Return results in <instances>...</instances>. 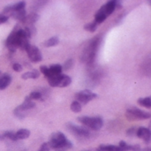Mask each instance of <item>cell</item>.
Listing matches in <instances>:
<instances>
[{
  "label": "cell",
  "instance_id": "3957f363",
  "mask_svg": "<svg viewBox=\"0 0 151 151\" xmlns=\"http://www.w3.org/2000/svg\"><path fill=\"white\" fill-rule=\"evenodd\" d=\"M77 120L84 125L86 127H88L94 131H98L100 130L103 126H104V119L102 117H88V116H82L79 117Z\"/></svg>",
  "mask_w": 151,
  "mask_h": 151
},
{
  "label": "cell",
  "instance_id": "9a60e30c",
  "mask_svg": "<svg viewBox=\"0 0 151 151\" xmlns=\"http://www.w3.org/2000/svg\"><path fill=\"white\" fill-rule=\"evenodd\" d=\"M13 114H14V116L17 117L18 119H22L26 118V116L27 115V111L22 109V108L19 105L18 107H16V108L13 110Z\"/></svg>",
  "mask_w": 151,
  "mask_h": 151
},
{
  "label": "cell",
  "instance_id": "ffe728a7",
  "mask_svg": "<svg viewBox=\"0 0 151 151\" xmlns=\"http://www.w3.org/2000/svg\"><path fill=\"white\" fill-rule=\"evenodd\" d=\"M61 76H62V73L61 74H58V75H52V76L49 77L47 80L49 81L50 86H51V87H58Z\"/></svg>",
  "mask_w": 151,
  "mask_h": 151
},
{
  "label": "cell",
  "instance_id": "4fadbf2b",
  "mask_svg": "<svg viewBox=\"0 0 151 151\" xmlns=\"http://www.w3.org/2000/svg\"><path fill=\"white\" fill-rule=\"evenodd\" d=\"M22 109L26 110V111H29L31 109H33L35 106V104L29 98V96H27L24 100V102L19 105Z\"/></svg>",
  "mask_w": 151,
  "mask_h": 151
},
{
  "label": "cell",
  "instance_id": "5bb4252c",
  "mask_svg": "<svg viewBox=\"0 0 151 151\" xmlns=\"http://www.w3.org/2000/svg\"><path fill=\"white\" fill-rule=\"evenodd\" d=\"M96 151H122V150L119 146L115 145H100Z\"/></svg>",
  "mask_w": 151,
  "mask_h": 151
},
{
  "label": "cell",
  "instance_id": "83f0119b",
  "mask_svg": "<svg viewBox=\"0 0 151 151\" xmlns=\"http://www.w3.org/2000/svg\"><path fill=\"white\" fill-rule=\"evenodd\" d=\"M42 95L39 91H33L29 95V98L31 100H41Z\"/></svg>",
  "mask_w": 151,
  "mask_h": 151
},
{
  "label": "cell",
  "instance_id": "4316f807",
  "mask_svg": "<svg viewBox=\"0 0 151 151\" xmlns=\"http://www.w3.org/2000/svg\"><path fill=\"white\" fill-rule=\"evenodd\" d=\"M40 71H41V73L48 79L49 77H50L51 75H50V70H49V67L48 66H46V65H41L40 66Z\"/></svg>",
  "mask_w": 151,
  "mask_h": 151
},
{
  "label": "cell",
  "instance_id": "d6986e66",
  "mask_svg": "<svg viewBox=\"0 0 151 151\" xmlns=\"http://www.w3.org/2000/svg\"><path fill=\"white\" fill-rule=\"evenodd\" d=\"M71 82H72V79L69 76L62 74L58 87H59V88H65V87L69 86L71 84Z\"/></svg>",
  "mask_w": 151,
  "mask_h": 151
},
{
  "label": "cell",
  "instance_id": "8d00e7d4",
  "mask_svg": "<svg viewBox=\"0 0 151 151\" xmlns=\"http://www.w3.org/2000/svg\"><path fill=\"white\" fill-rule=\"evenodd\" d=\"M141 151H151V149L150 147H147V148H145L143 150H141Z\"/></svg>",
  "mask_w": 151,
  "mask_h": 151
},
{
  "label": "cell",
  "instance_id": "d4e9b609",
  "mask_svg": "<svg viewBox=\"0 0 151 151\" xmlns=\"http://www.w3.org/2000/svg\"><path fill=\"white\" fill-rule=\"evenodd\" d=\"M70 108H71V111H73V112H75V113H78V112H80V111H81L82 106H81V104L80 103H78L77 101H74V102H73V103L71 104Z\"/></svg>",
  "mask_w": 151,
  "mask_h": 151
},
{
  "label": "cell",
  "instance_id": "6da1fadb",
  "mask_svg": "<svg viewBox=\"0 0 151 151\" xmlns=\"http://www.w3.org/2000/svg\"><path fill=\"white\" fill-rule=\"evenodd\" d=\"M100 43H101L100 35H96V37L92 38L88 42L87 46L84 48V50L81 56V60L84 63H87L89 65H92L94 64Z\"/></svg>",
  "mask_w": 151,
  "mask_h": 151
},
{
  "label": "cell",
  "instance_id": "836d02e7",
  "mask_svg": "<svg viewBox=\"0 0 151 151\" xmlns=\"http://www.w3.org/2000/svg\"><path fill=\"white\" fill-rule=\"evenodd\" d=\"M7 20H8V17L6 15H3V14L0 15V24L1 23H5Z\"/></svg>",
  "mask_w": 151,
  "mask_h": 151
},
{
  "label": "cell",
  "instance_id": "f1b7e54d",
  "mask_svg": "<svg viewBox=\"0 0 151 151\" xmlns=\"http://www.w3.org/2000/svg\"><path fill=\"white\" fill-rule=\"evenodd\" d=\"M119 147L122 150V151H131V145L127 144L126 142L121 141V142H119Z\"/></svg>",
  "mask_w": 151,
  "mask_h": 151
},
{
  "label": "cell",
  "instance_id": "7c38bea8",
  "mask_svg": "<svg viewBox=\"0 0 151 151\" xmlns=\"http://www.w3.org/2000/svg\"><path fill=\"white\" fill-rule=\"evenodd\" d=\"M39 72L38 70L36 69H33L32 71H29V72H27V73H24L22 75H21V79L22 80H28V79H38L39 78Z\"/></svg>",
  "mask_w": 151,
  "mask_h": 151
},
{
  "label": "cell",
  "instance_id": "cb8c5ba5",
  "mask_svg": "<svg viewBox=\"0 0 151 151\" xmlns=\"http://www.w3.org/2000/svg\"><path fill=\"white\" fill-rule=\"evenodd\" d=\"M84 29H85L86 31H89V32H91V33H94V32L96 31V29H97V24H96L95 21L90 22V23L86 24V25L84 26Z\"/></svg>",
  "mask_w": 151,
  "mask_h": 151
},
{
  "label": "cell",
  "instance_id": "2e32d148",
  "mask_svg": "<svg viewBox=\"0 0 151 151\" xmlns=\"http://www.w3.org/2000/svg\"><path fill=\"white\" fill-rule=\"evenodd\" d=\"M15 135H16V138L17 140H24V139H27L29 137L30 135V131L27 130V129H19V131H17L15 133Z\"/></svg>",
  "mask_w": 151,
  "mask_h": 151
},
{
  "label": "cell",
  "instance_id": "d6a6232c",
  "mask_svg": "<svg viewBox=\"0 0 151 151\" xmlns=\"http://www.w3.org/2000/svg\"><path fill=\"white\" fill-rule=\"evenodd\" d=\"M50 146H49L48 142H44V143H42V146H41L40 150H39L38 151H50Z\"/></svg>",
  "mask_w": 151,
  "mask_h": 151
},
{
  "label": "cell",
  "instance_id": "484cf974",
  "mask_svg": "<svg viewBox=\"0 0 151 151\" xmlns=\"http://www.w3.org/2000/svg\"><path fill=\"white\" fill-rule=\"evenodd\" d=\"M4 135V138H7L11 141H13V142H16L18 141L17 138H16V135H15V133L12 132V131H5L2 134Z\"/></svg>",
  "mask_w": 151,
  "mask_h": 151
},
{
  "label": "cell",
  "instance_id": "277c9868",
  "mask_svg": "<svg viewBox=\"0 0 151 151\" xmlns=\"http://www.w3.org/2000/svg\"><path fill=\"white\" fill-rule=\"evenodd\" d=\"M126 117L129 120H142V119H147L151 117L150 112L144 111L139 108L136 107H131L127 109L126 112Z\"/></svg>",
  "mask_w": 151,
  "mask_h": 151
},
{
  "label": "cell",
  "instance_id": "d590c367",
  "mask_svg": "<svg viewBox=\"0 0 151 151\" xmlns=\"http://www.w3.org/2000/svg\"><path fill=\"white\" fill-rule=\"evenodd\" d=\"M115 7L116 9H121L122 8V4L120 1H115Z\"/></svg>",
  "mask_w": 151,
  "mask_h": 151
},
{
  "label": "cell",
  "instance_id": "5b68a950",
  "mask_svg": "<svg viewBox=\"0 0 151 151\" xmlns=\"http://www.w3.org/2000/svg\"><path fill=\"white\" fill-rule=\"evenodd\" d=\"M65 127L71 134H74L77 137L88 138L90 135V132L88 131V129L82 126H77L75 124L69 122L65 125Z\"/></svg>",
  "mask_w": 151,
  "mask_h": 151
},
{
  "label": "cell",
  "instance_id": "ba28073f",
  "mask_svg": "<svg viewBox=\"0 0 151 151\" xmlns=\"http://www.w3.org/2000/svg\"><path fill=\"white\" fill-rule=\"evenodd\" d=\"M136 136L142 139L146 144H149L150 142L151 133L150 130L147 127H139L136 131Z\"/></svg>",
  "mask_w": 151,
  "mask_h": 151
},
{
  "label": "cell",
  "instance_id": "ac0fdd59",
  "mask_svg": "<svg viewBox=\"0 0 151 151\" xmlns=\"http://www.w3.org/2000/svg\"><path fill=\"white\" fill-rule=\"evenodd\" d=\"M49 70H50V75H58V74H61L62 71H63V68H62V65H59V64H56V65H52L49 67Z\"/></svg>",
  "mask_w": 151,
  "mask_h": 151
},
{
  "label": "cell",
  "instance_id": "7a4b0ae2",
  "mask_svg": "<svg viewBox=\"0 0 151 151\" xmlns=\"http://www.w3.org/2000/svg\"><path fill=\"white\" fill-rule=\"evenodd\" d=\"M50 149L54 150H68L73 147V144L70 141H68L65 135L61 132L53 133L48 142Z\"/></svg>",
  "mask_w": 151,
  "mask_h": 151
},
{
  "label": "cell",
  "instance_id": "4dcf8cb0",
  "mask_svg": "<svg viewBox=\"0 0 151 151\" xmlns=\"http://www.w3.org/2000/svg\"><path fill=\"white\" fill-rule=\"evenodd\" d=\"M136 131H137L136 127H131L127 131V135L131 136V137L132 136H136Z\"/></svg>",
  "mask_w": 151,
  "mask_h": 151
},
{
  "label": "cell",
  "instance_id": "8992f818",
  "mask_svg": "<svg viewBox=\"0 0 151 151\" xmlns=\"http://www.w3.org/2000/svg\"><path fill=\"white\" fill-rule=\"evenodd\" d=\"M74 96H75V98H76L78 103L86 104L88 102H90L91 100L96 98L97 95L96 93H93L90 90L85 89V90H82V91H80V92L76 93Z\"/></svg>",
  "mask_w": 151,
  "mask_h": 151
},
{
  "label": "cell",
  "instance_id": "52a82bcc",
  "mask_svg": "<svg viewBox=\"0 0 151 151\" xmlns=\"http://www.w3.org/2000/svg\"><path fill=\"white\" fill-rule=\"evenodd\" d=\"M26 51H27V56H28L29 59H30L32 62L37 63V62L42 61V52H41V50H40L36 46L29 44V45L27 47Z\"/></svg>",
  "mask_w": 151,
  "mask_h": 151
},
{
  "label": "cell",
  "instance_id": "30bf717a",
  "mask_svg": "<svg viewBox=\"0 0 151 151\" xmlns=\"http://www.w3.org/2000/svg\"><path fill=\"white\" fill-rule=\"evenodd\" d=\"M38 19H39V15L36 12H31L26 15V17L21 22L26 24V26H32L38 20Z\"/></svg>",
  "mask_w": 151,
  "mask_h": 151
},
{
  "label": "cell",
  "instance_id": "f35d334b",
  "mask_svg": "<svg viewBox=\"0 0 151 151\" xmlns=\"http://www.w3.org/2000/svg\"><path fill=\"white\" fill-rule=\"evenodd\" d=\"M1 75H2V73H1V72H0V76H1Z\"/></svg>",
  "mask_w": 151,
  "mask_h": 151
},
{
  "label": "cell",
  "instance_id": "7402d4cb",
  "mask_svg": "<svg viewBox=\"0 0 151 151\" xmlns=\"http://www.w3.org/2000/svg\"><path fill=\"white\" fill-rule=\"evenodd\" d=\"M138 104L147 109H150L151 108V98L150 96H148V97H142V98H140L138 100Z\"/></svg>",
  "mask_w": 151,
  "mask_h": 151
},
{
  "label": "cell",
  "instance_id": "ab89813d",
  "mask_svg": "<svg viewBox=\"0 0 151 151\" xmlns=\"http://www.w3.org/2000/svg\"><path fill=\"white\" fill-rule=\"evenodd\" d=\"M83 151H90V150H83Z\"/></svg>",
  "mask_w": 151,
  "mask_h": 151
},
{
  "label": "cell",
  "instance_id": "e0dca14e",
  "mask_svg": "<svg viewBox=\"0 0 151 151\" xmlns=\"http://www.w3.org/2000/svg\"><path fill=\"white\" fill-rule=\"evenodd\" d=\"M10 15H11L14 19H18V20L22 21V20L24 19V18L26 17L27 13H26V10L23 9V10H20V11L12 12Z\"/></svg>",
  "mask_w": 151,
  "mask_h": 151
},
{
  "label": "cell",
  "instance_id": "44dd1931",
  "mask_svg": "<svg viewBox=\"0 0 151 151\" xmlns=\"http://www.w3.org/2000/svg\"><path fill=\"white\" fill-rule=\"evenodd\" d=\"M59 43V39L58 37L57 36H52L50 37V39H48L47 41H45L43 42V45L45 47H53V46H56Z\"/></svg>",
  "mask_w": 151,
  "mask_h": 151
},
{
  "label": "cell",
  "instance_id": "1f68e13d",
  "mask_svg": "<svg viewBox=\"0 0 151 151\" xmlns=\"http://www.w3.org/2000/svg\"><path fill=\"white\" fill-rule=\"evenodd\" d=\"M12 69H13L15 72L19 73V72H21V71H22L23 67H22V65H21L20 64H19V63H14V64L12 65Z\"/></svg>",
  "mask_w": 151,
  "mask_h": 151
},
{
  "label": "cell",
  "instance_id": "8fae6325",
  "mask_svg": "<svg viewBox=\"0 0 151 151\" xmlns=\"http://www.w3.org/2000/svg\"><path fill=\"white\" fill-rule=\"evenodd\" d=\"M12 82V76L9 73H3L0 76V90L6 88Z\"/></svg>",
  "mask_w": 151,
  "mask_h": 151
},
{
  "label": "cell",
  "instance_id": "f546056e",
  "mask_svg": "<svg viewBox=\"0 0 151 151\" xmlns=\"http://www.w3.org/2000/svg\"><path fill=\"white\" fill-rule=\"evenodd\" d=\"M73 65V60L72 58H70V59H68V60H66V61L65 62V64H64V65L62 66V68H63L64 70L68 71V70H70V69L72 68Z\"/></svg>",
  "mask_w": 151,
  "mask_h": 151
},
{
  "label": "cell",
  "instance_id": "603a6c76",
  "mask_svg": "<svg viewBox=\"0 0 151 151\" xmlns=\"http://www.w3.org/2000/svg\"><path fill=\"white\" fill-rule=\"evenodd\" d=\"M106 16L104 14V13H102L101 12H97L96 13V15H95V22L96 23V24H100V23H103L105 19H106Z\"/></svg>",
  "mask_w": 151,
  "mask_h": 151
},
{
  "label": "cell",
  "instance_id": "9c48e42d",
  "mask_svg": "<svg viewBox=\"0 0 151 151\" xmlns=\"http://www.w3.org/2000/svg\"><path fill=\"white\" fill-rule=\"evenodd\" d=\"M115 10H116V7H115V1H109V2H107L104 5H103L98 11L101 12L102 13H104L106 17H108V16H110Z\"/></svg>",
  "mask_w": 151,
  "mask_h": 151
},
{
  "label": "cell",
  "instance_id": "74e56055",
  "mask_svg": "<svg viewBox=\"0 0 151 151\" xmlns=\"http://www.w3.org/2000/svg\"><path fill=\"white\" fill-rule=\"evenodd\" d=\"M4 139H5V138L4 137V135H3V134H0V141H3Z\"/></svg>",
  "mask_w": 151,
  "mask_h": 151
},
{
  "label": "cell",
  "instance_id": "e575fe53",
  "mask_svg": "<svg viewBox=\"0 0 151 151\" xmlns=\"http://www.w3.org/2000/svg\"><path fill=\"white\" fill-rule=\"evenodd\" d=\"M141 147H140V145H137V144H135V145H131V151H141Z\"/></svg>",
  "mask_w": 151,
  "mask_h": 151
}]
</instances>
